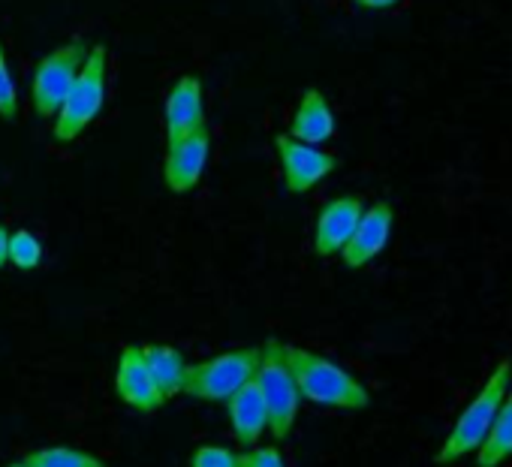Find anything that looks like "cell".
<instances>
[{
    "instance_id": "cell-1",
    "label": "cell",
    "mask_w": 512,
    "mask_h": 467,
    "mask_svg": "<svg viewBox=\"0 0 512 467\" xmlns=\"http://www.w3.org/2000/svg\"><path fill=\"white\" fill-rule=\"evenodd\" d=\"M281 356L299 386V395L320 404V407H338V410H365L371 404V392L359 377H353L338 362L281 341Z\"/></svg>"
},
{
    "instance_id": "cell-2",
    "label": "cell",
    "mask_w": 512,
    "mask_h": 467,
    "mask_svg": "<svg viewBox=\"0 0 512 467\" xmlns=\"http://www.w3.org/2000/svg\"><path fill=\"white\" fill-rule=\"evenodd\" d=\"M509 389H512V362L503 359L488 374V380L473 395V401H467V407L458 413L452 431L446 434L443 446L437 449V464H458L467 455H476V449L488 437V431L494 425V416H497V410H500Z\"/></svg>"
},
{
    "instance_id": "cell-3",
    "label": "cell",
    "mask_w": 512,
    "mask_h": 467,
    "mask_svg": "<svg viewBox=\"0 0 512 467\" xmlns=\"http://www.w3.org/2000/svg\"><path fill=\"white\" fill-rule=\"evenodd\" d=\"M106 88H109V49L94 46L88 49L73 88L55 115V127H52L55 142L79 139L100 118L106 106Z\"/></svg>"
},
{
    "instance_id": "cell-4",
    "label": "cell",
    "mask_w": 512,
    "mask_h": 467,
    "mask_svg": "<svg viewBox=\"0 0 512 467\" xmlns=\"http://www.w3.org/2000/svg\"><path fill=\"white\" fill-rule=\"evenodd\" d=\"M253 383L260 389L263 401H266V410H269V431L275 440H287L293 434V425L299 419V404H302V395H299V386L281 356V341L278 338H269L263 344V356H260V365H256V374H253Z\"/></svg>"
},
{
    "instance_id": "cell-5",
    "label": "cell",
    "mask_w": 512,
    "mask_h": 467,
    "mask_svg": "<svg viewBox=\"0 0 512 467\" xmlns=\"http://www.w3.org/2000/svg\"><path fill=\"white\" fill-rule=\"evenodd\" d=\"M260 356H263V347H241V350H229L205 362L187 365L184 395L199 398V401H226L244 383L253 380Z\"/></svg>"
},
{
    "instance_id": "cell-6",
    "label": "cell",
    "mask_w": 512,
    "mask_h": 467,
    "mask_svg": "<svg viewBox=\"0 0 512 467\" xmlns=\"http://www.w3.org/2000/svg\"><path fill=\"white\" fill-rule=\"evenodd\" d=\"M88 55L85 40H73L64 43L58 49H52L46 58H40V64L34 67V79H31V103L37 118H55L61 103L67 100L82 61Z\"/></svg>"
},
{
    "instance_id": "cell-7",
    "label": "cell",
    "mask_w": 512,
    "mask_h": 467,
    "mask_svg": "<svg viewBox=\"0 0 512 467\" xmlns=\"http://www.w3.org/2000/svg\"><path fill=\"white\" fill-rule=\"evenodd\" d=\"M275 154H278V163H281L284 187L290 193H308L338 169L335 154L323 151L320 145L299 142V139H293L287 133L275 136Z\"/></svg>"
},
{
    "instance_id": "cell-8",
    "label": "cell",
    "mask_w": 512,
    "mask_h": 467,
    "mask_svg": "<svg viewBox=\"0 0 512 467\" xmlns=\"http://www.w3.org/2000/svg\"><path fill=\"white\" fill-rule=\"evenodd\" d=\"M211 157V133L208 127L193 130L184 139L166 142V157H163V184L172 193H190L208 166Z\"/></svg>"
},
{
    "instance_id": "cell-9",
    "label": "cell",
    "mask_w": 512,
    "mask_h": 467,
    "mask_svg": "<svg viewBox=\"0 0 512 467\" xmlns=\"http://www.w3.org/2000/svg\"><path fill=\"white\" fill-rule=\"evenodd\" d=\"M392 226H395V211L389 202H374L362 211L350 242L344 245V251L338 254L344 260L347 269H365L371 260H377L389 239H392Z\"/></svg>"
},
{
    "instance_id": "cell-10",
    "label": "cell",
    "mask_w": 512,
    "mask_h": 467,
    "mask_svg": "<svg viewBox=\"0 0 512 467\" xmlns=\"http://www.w3.org/2000/svg\"><path fill=\"white\" fill-rule=\"evenodd\" d=\"M205 127V91H202V79L193 73H184L175 79V85L166 94L163 103V130H166V142L184 139L193 130Z\"/></svg>"
},
{
    "instance_id": "cell-11",
    "label": "cell",
    "mask_w": 512,
    "mask_h": 467,
    "mask_svg": "<svg viewBox=\"0 0 512 467\" xmlns=\"http://www.w3.org/2000/svg\"><path fill=\"white\" fill-rule=\"evenodd\" d=\"M365 211L362 196H335L329 199L314 223V254L317 257H338L344 245L350 242L353 229Z\"/></svg>"
},
{
    "instance_id": "cell-12",
    "label": "cell",
    "mask_w": 512,
    "mask_h": 467,
    "mask_svg": "<svg viewBox=\"0 0 512 467\" xmlns=\"http://www.w3.org/2000/svg\"><path fill=\"white\" fill-rule=\"evenodd\" d=\"M115 392L136 413H154L166 404V398L160 395V389L148 371V362H145V353L139 344H130L121 350L118 371H115Z\"/></svg>"
},
{
    "instance_id": "cell-13",
    "label": "cell",
    "mask_w": 512,
    "mask_h": 467,
    "mask_svg": "<svg viewBox=\"0 0 512 467\" xmlns=\"http://www.w3.org/2000/svg\"><path fill=\"white\" fill-rule=\"evenodd\" d=\"M226 410H229V422H232V434H235L238 446L241 449L260 446V437L269 428V410H266V401L253 380L226 398Z\"/></svg>"
},
{
    "instance_id": "cell-14",
    "label": "cell",
    "mask_w": 512,
    "mask_h": 467,
    "mask_svg": "<svg viewBox=\"0 0 512 467\" xmlns=\"http://www.w3.org/2000/svg\"><path fill=\"white\" fill-rule=\"evenodd\" d=\"M287 136L308 142V145H323L335 136V112L320 88H308L299 97V106H296Z\"/></svg>"
},
{
    "instance_id": "cell-15",
    "label": "cell",
    "mask_w": 512,
    "mask_h": 467,
    "mask_svg": "<svg viewBox=\"0 0 512 467\" xmlns=\"http://www.w3.org/2000/svg\"><path fill=\"white\" fill-rule=\"evenodd\" d=\"M142 353H145L148 371H151L160 395L166 401L181 395L184 392V377H187V362H184L181 350L166 347V344H148V347H142Z\"/></svg>"
},
{
    "instance_id": "cell-16",
    "label": "cell",
    "mask_w": 512,
    "mask_h": 467,
    "mask_svg": "<svg viewBox=\"0 0 512 467\" xmlns=\"http://www.w3.org/2000/svg\"><path fill=\"white\" fill-rule=\"evenodd\" d=\"M512 461V389L506 392L494 425L476 449V467H503Z\"/></svg>"
},
{
    "instance_id": "cell-17",
    "label": "cell",
    "mask_w": 512,
    "mask_h": 467,
    "mask_svg": "<svg viewBox=\"0 0 512 467\" xmlns=\"http://www.w3.org/2000/svg\"><path fill=\"white\" fill-rule=\"evenodd\" d=\"M28 467H106L97 455L73 446H46L25 458Z\"/></svg>"
},
{
    "instance_id": "cell-18",
    "label": "cell",
    "mask_w": 512,
    "mask_h": 467,
    "mask_svg": "<svg viewBox=\"0 0 512 467\" xmlns=\"http://www.w3.org/2000/svg\"><path fill=\"white\" fill-rule=\"evenodd\" d=\"M10 263L19 272L40 269V263H43V245H40V239L34 236V232H28V229L10 232Z\"/></svg>"
},
{
    "instance_id": "cell-19",
    "label": "cell",
    "mask_w": 512,
    "mask_h": 467,
    "mask_svg": "<svg viewBox=\"0 0 512 467\" xmlns=\"http://www.w3.org/2000/svg\"><path fill=\"white\" fill-rule=\"evenodd\" d=\"M0 118L16 121L19 118V88L7 61V49L0 46Z\"/></svg>"
},
{
    "instance_id": "cell-20",
    "label": "cell",
    "mask_w": 512,
    "mask_h": 467,
    "mask_svg": "<svg viewBox=\"0 0 512 467\" xmlns=\"http://www.w3.org/2000/svg\"><path fill=\"white\" fill-rule=\"evenodd\" d=\"M190 467H238V452L217 443H202L193 449Z\"/></svg>"
},
{
    "instance_id": "cell-21",
    "label": "cell",
    "mask_w": 512,
    "mask_h": 467,
    "mask_svg": "<svg viewBox=\"0 0 512 467\" xmlns=\"http://www.w3.org/2000/svg\"><path fill=\"white\" fill-rule=\"evenodd\" d=\"M238 467H284L278 446H250L238 452Z\"/></svg>"
},
{
    "instance_id": "cell-22",
    "label": "cell",
    "mask_w": 512,
    "mask_h": 467,
    "mask_svg": "<svg viewBox=\"0 0 512 467\" xmlns=\"http://www.w3.org/2000/svg\"><path fill=\"white\" fill-rule=\"evenodd\" d=\"M10 263V229L0 223V269Z\"/></svg>"
},
{
    "instance_id": "cell-23",
    "label": "cell",
    "mask_w": 512,
    "mask_h": 467,
    "mask_svg": "<svg viewBox=\"0 0 512 467\" xmlns=\"http://www.w3.org/2000/svg\"><path fill=\"white\" fill-rule=\"evenodd\" d=\"M356 7H362V10H389V7H395V4H401V0H353Z\"/></svg>"
},
{
    "instance_id": "cell-24",
    "label": "cell",
    "mask_w": 512,
    "mask_h": 467,
    "mask_svg": "<svg viewBox=\"0 0 512 467\" xmlns=\"http://www.w3.org/2000/svg\"><path fill=\"white\" fill-rule=\"evenodd\" d=\"M10 467H28V464H25V461H19V464H10Z\"/></svg>"
}]
</instances>
